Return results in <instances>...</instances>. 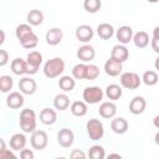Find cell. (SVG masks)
Segmentation results:
<instances>
[{"label": "cell", "mask_w": 159, "mask_h": 159, "mask_svg": "<svg viewBox=\"0 0 159 159\" xmlns=\"http://www.w3.org/2000/svg\"><path fill=\"white\" fill-rule=\"evenodd\" d=\"M154 142H155L157 145H159V132L155 133V135H154Z\"/></svg>", "instance_id": "obj_48"}, {"label": "cell", "mask_w": 159, "mask_h": 159, "mask_svg": "<svg viewBox=\"0 0 159 159\" xmlns=\"http://www.w3.org/2000/svg\"><path fill=\"white\" fill-rule=\"evenodd\" d=\"M98 113L104 119H112L117 114V106L113 103V101L102 102L99 108H98Z\"/></svg>", "instance_id": "obj_14"}, {"label": "cell", "mask_w": 159, "mask_h": 159, "mask_svg": "<svg viewBox=\"0 0 159 159\" xmlns=\"http://www.w3.org/2000/svg\"><path fill=\"white\" fill-rule=\"evenodd\" d=\"M10 68H11V72L16 76H24L27 73V61L26 60H22L21 57H16L11 61V65H10Z\"/></svg>", "instance_id": "obj_20"}, {"label": "cell", "mask_w": 159, "mask_h": 159, "mask_svg": "<svg viewBox=\"0 0 159 159\" xmlns=\"http://www.w3.org/2000/svg\"><path fill=\"white\" fill-rule=\"evenodd\" d=\"M148 2H152V4H155V2H158L159 0H147Z\"/></svg>", "instance_id": "obj_49"}, {"label": "cell", "mask_w": 159, "mask_h": 159, "mask_svg": "<svg viewBox=\"0 0 159 159\" xmlns=\"http://www.w3.org/2000/svg\"><path fill=\"white\" fill-rule=\"evenodd\" d=\"M86 72H87V65L84 62L77 63L72 68V76L75 80H86Z\"/></svg>", "instance_id": "obj_33"}, {"label": "cell", "mask_w": 159, "mask_h": 159, "mask_svg": "<svg viewBox=\"0 0 159 159\" xmlns=\"http://www.w3.org/2000/svg\"><path fill=\"white\" fill-rule=\"evenodd\" d=\"M19 123H20V128L22 129L24 133H32L34 130H36V113L34 109L30 108H25L20 112L19 116Z\"/></svg>", "instance_id": "obj_1"}, {"label": "cell", "mask_w": 159, "mask_h": 159, "mask_svg": "<svg viewBox=\"0 0 159 159\" xmlns=\"http://www.w3.org/2000/svg\"><path fill=\"white\" fill-rule=\"evenodd\" d=\"M75 35H76V39L80 41V42H83V43H87L89 42L92 39H93V35H94V31L93 29L89 26V25H80L77 26L76 31H75Z\"/></svg>", "instance_id": "obj_10"}, {"label": "cell", "mask_w": 159, "mask_h": 159, "mask_svg": "<svg viewBox=\"0 0 159 159\" xmlns=\"http://www.w3.org/2000/svg\"><path fill=\"white\" fill-rule=\"evenodd\" d=\"M104 94L107 96L108 99L111 101H117L122 97L123 94V91H122V87L119 84H116V83H112V84H108L106 87V91H104Z\"/></svg>", "instance_id": "obj_24"}, {"label": "cell", "mask_w": 159, "mask_h": 159, "mask_svg": "<svg viewBox=\"0 0 159 159\" xmlns=\"http://www.w3.org/2000/svg\"><path fill=\"white\" fill-rule=\"evenodd\" d=\"M26 20H27V24H30L31 26H39L43 22V14L37 9H32L27 12Z\"/></svg>", "instance_id": "obj_26"}, {"label": "cell", "mask_w": 159, "mask_h": 159, "mask_svg": "<svg viewBox=\"0 0 159 159\" xmlns=\"http://www.w3.org/2000/svg\"><path fill=\"white\" fill-rule=\"evenodd\" d=\"M108 158H118V159H120V158H122V155H120V154H118V153H112V154H109V155H108Z\"/></svg>", "instance_id": "obj_44"}, {"label": "cell", "mask_w": 159, "mask_h": 159, "mask_svg": "<svg viewBox=\"0 0 159 159\" xmlns=\"http://www.w3.org/2000/svg\"><path fill=\"white\" fill-rule=\"evenodd\" d=\"M26 137L24 133H15L11 138H10V142H9V145L12 150H21L25 148L26 145Z\"/></svg>", "instance_id": "obj_23"}, {"label": "cell", "mask_w": 159, "mask_h": 159, "mask_svg": "<svg viewBox=\"0 0 159 159\" xmlns=\"http://www.w3.org/2000/svg\"><path fill=\"white\" fill-rule=\"evenodd\" d=\"M20 157H21V159H34L35 155H34V152L31 149L24 148L20 150Z\"/></svg>", "instance_id": "obj_39"}, {"label": "cell", "mask_w": 159, "mask_h": 159, "mask_svg": "<svg viewBox=\"0 0 159 159\" xmlns=\"http://www.w3.org/2000/svg\"><path fill=\"white\" fill-rule=\"evenodd\" d=\"M76 86V80L73 76H62L58 80V87L63 91V92H71L73 91Z\"/></svg>", "instance_id": "obj_30"}, {"label": "cell", "mask_w": 159, "mask_h": 159, "mask_svg": "<svg viewBox=\"0 0 159 159\" xmlns=\"http://www.w3.org/2000/svg\"><path fill=\"white\" fill-rule=\"evenodd\" d=\"M154 67H155V70L157 71H159V56L155 58V61H154Z\"/></svg>", "instance_id": "obj_46"}, {"label": "cell", "mask_w": 159, "mask_h": 159, "mask_svg": "<svg viewBox=\"0 0 159 159\" xmlns=\"http://www.w3.org/2000/svg\"><path fill=\"white\" fill-rule=\"evenodd\" d=\"M77 58L81 60L82 62H91L96 57V50L91 45H83L77 50Z\"/></svg>", "instance_id": "obj_16"}, {"label": "cell", "mask_w": 159, "mask_h": 159, "mask_svg": "<svg viewBox=\"0 0 159 159\" xmlns=\"http://www.w3.org/2000/svg\"><path fill=\"white\" fill-rule=\"evenodd\" d=\"M158 81H159V77H158V73L155 72V71H152V70H149V71H145L144 73H143V76H142V82L144 83V84H147V86H155L157 83H158Z\"/></svg>", "instance_id": "obj_31"}, {"label": "cell", "mask_w": 159, "mask_h": 159, "mask_svg": "<svg viewBox=\"0 0 159 159\" xmlns=\"http://www.w3.org/2000/svg\"><path fill=\"white\" fill-rule=\"evenodd\" d=\"M53 107L57 111H66L70 107V97L66 93L56 94L53 98Z\"/></svg>", "instance_id": "obj_25"}, {"label": "cell", "mask_w": 159, "mask_h": 159, "mask_svg": "<svg viewBox=\"0 0 159 159\" xmlns=\"http://www.w3.org/2000/svg\"><path fill=\"white\" fill-rule=\"evenodd\" d=\"M103 96H104V92L101 87L98 86H89V87H86L83 89V93H82V97H83V101L87 103V104H97L99 103L102 99H103Z\"/></svg>", "instance_id": "obj_4"}, {"label": "cell", "mask_w": 159, "mask_h": 159, "mask_svg": "<svg viewBox=\"0 0 159 159\" xmlns=\"http://www.w3.org/2000/svg\"><path fill=\"white\" fill-rule=\"evenodd\" d=\"M19 41H20V45L26 50H32L39 45V37L35 32H31V34L26 35L25 37H22Z\"/></svg>", "instance_id": "obj_29"}, {"label": "cell", "mask_w": 159, "mask_h": 159, "mask_svg": "<svg viewBox=\"0 0 159 159\" xmlns=\"http://www.w3.org/2000/svg\"><path fill=\"white\" fill-rule=\"evenodd\" d=\"M57 120V112L53 108H43L40 112V122L43 123L45 125H52Z\"/></svg>", "instance_id": "obj_18"}, {"label": "cell", "mask_w": 159, "mask_h": 159, "mask_svg": "<svg viewBox=\"0 0 159 159\" xmlns=\"http://www.w3.org/2000/svg\"><path fill=\"white\" fill-rule=\"evenodd\" d=\"M70 111L71 113L75 116V117H83L87 114V103L84 101H75L71 107H70Z\"/></svg>", "instance_id": "obj_27"}, {"label": "cell", "mask_w": 159, "mask_h": 159, "mask_svg": "<svg viewBox=\"0 0 159 159\" xmlns=\"http://www.w3.org/2000/svg\"><path fill=\"white\" fill-rule=\"evenodd\" d=\"M86 130L91 140H99L104 135V125L97 118H91L86 123Z\"/></svg>", "instance_id": "obj_3"}, {"label": "cell", "mask_w": 159, "mask_h": 159, "mask_svg": "<svg viewBox=\"0 0 159 159\" xmlns=\"http://www.w3.org/2000/svg\"><path fill=\"white\" fill-rule=\"evenodd\" d=\"M31 147L36 150H43L48 144V135L45 130H34L30 138Z\"/></svg>", "instance_id": "obj_6"}, {"label": "cell", "mask_w": 159, "mask_h": 159, "mask_svg": "<svg viewBox=\"0 0 159 159\" xmlns=\"http://www.w3.org/2000/svg\"><path fill=\"white\" fill-rule=\"evenodd\" d=\"M57 142L63 148L72 147V144L75 142V134H73V132L70 128H61L57 132Z\"/></svg>", "instance_id": "obj_9"}, {"label": "cell", "mask_w": 159, "mask_h": 159, "mask_svg": "<svg viewBox=\"0 0 159 159\" xmlns=\"http://www.w3.org/2000/svg\"><path fill=\"white\" fill-rule=\"evenodd\" d=\"M147 108V101L142 96H135L129 102V112L134 116L142 114Z\"/></svg>", "instance_id": "obj_12"}, {"label": "cell", "mask_w": 159, "mask_h": 159, "mask_svg": "<svg viewBox=\"0 0 159 159\" xmlns=\"http://www.w3.org/2000/svg\"><path fill=\"white\" fill-rule=\"evenodd\" d=\"M26 61H27V73L26 75H30V76L35 75V73H37V71L42 63V55L39 51H31L27 55Z\"/></svg>", "instance_id": "obj_7"}, {"label": "cell", "mask_w": 159, "mask_h": 159, "mask_svg": "<svg viewBox=\"0 0 159 159\" xmlns=\"http://www.w3.org/2000/svg\"><path fill=\"white\" fill-rule=\"evenodd\" d=\"M88 157L91 159H104L106 158V152H104V148L102 145H92L88 150Z\"/></svg>", "instance_id": "obj_35"}, {"label": "cell", "mask_w": 159, "mask_h": 159, "mask_svg": "<svg viewBox=\"0 0 159 159\" xmlns=\"http://www.w3.org/2000/svg\"><path fill=\"white\" fill-rule=\"evenodd\" d=\"M62 37H63L62 30H60L58 27H52V29H50V30L46 32L45 40H46V42H47L50 46H56V45L61 43Z\"/></svg>", "instance_id": "obj_19"}, {"label": "cell", "mask_w": 159, "mask_h": 159, "mask_svg": "<svg viewBox=\"0 0 159 159\" xmlns=\"http://www.w3.org/2000/svg\"><path fill=\"white\" fill-rule=\"evenodd\" d=\"M0 34H1V40H0V45H2V43L5 42V32H4V30H1V31H0Z\"/></svg>", "instance_id": "obj_45"}, {"label": "cell", "mask_w": 159, "mask_h": 159, "mask_svg": "<svg viewBox=\"0 0 159 159\" xmlns=\"http://www.w3.org/2000/svg\"><path fill=\"white\" fill-rule=\"evenodd\" d=\"M119 82L120 86L127 89H137L142 83V78L135 72H123L120 73Z\"/></svg>", "instance_id": "obj_5"}, {"label": "cell", "mask_w": 159, "mask_h": 159, "mask_svg": "<svg viewBox=\"0 0 159 159\" xmlns=\"http://www.w3.org/2000/svg\"><path fill=\"white\" fill-rule=\"evenodd\" d=\"M153 36H159V26H155L153 30Z\"/></svg>", "instance_id": "obj_47"}, {"label": "cell", "mask_w": 159, "mask_h": 159, "mask_svg": "<svg viewBox=\"0 0 159 159\" xmlns=\"http://www.w3.org/2000/svg\"><path fill=\"white\" fill-rule=\"evenodd\" d=\"M83 7L89 14H96L102 7V0H83Z\"/></svg>", "instance_id": "obj_32"}, {"label": "cell", "mask_w": 159, "mask_h": 159, "mask_svg": "<svg viewBox=\"0 0 159 159\" xmlns=\"http://www.w3.org/2000/svg\"><path fill=\"white\" fill-rule=\"evenodd\" d=\"M12 87H14V80H12V77H10L7 75L0 76V91L2 93L10 92V89H12Z\"/></svg>", "instance_id": "obj_34"}, {"label": "cell", "mask_w": 159, "mask_h": 159, "mask_svg": "<svg viewBox=\"0 0 159 159\" xmlns=\"http://www.w3.org/2000/svg\"><path fill=\"white\" fill-rule=\"evenodd\" d=\"M70 158H72V159H84L86 158V154L81 150V149H75V150H72L71 152V154H70Z\"/></svg>", "instance_id": "obj_40"}, {"label": "cell", "mask_w": 159, "mask_h": 159, "mask_svg": "<svg viewBox=\"0 0 159 159\" xmlns=\"http://www.w3.org/2000/svg\"><path fill=\"white\" fill-rule=\"evenodd\" d=\"M133 43L138 48H145L149 45V35L145 31H138L133 35Z\"/></svg>", "instance_id": "obj_28"}, {"label": "cell", "mask_w": 159, "mask_h": 159, "mask_svg": "<svg viewBox=\"0 0 159 159\" xmlns=\"http://www.w3.org/2000/svg\"><path fill=\"white\" fill-rule=\"evenodd\" d=\"M25 103V98H24V93L21 92H10L6 97V106L11 109H19L24 106Z\"/></svg>", "instance_id": "obj_15"}, {"label": "cell", "mask_w": 159, "mask_h": 159, "mask_svg": "<svg viewBox=\"0 0 159 159\" xmlns=\"http://www.w3.org/2000/svg\"><path fill=\"white\" fill-rule=\"evenodd\" d=\"M111 57L116 61H119V62H125L129 57V50L125 47V45H122V43H118V45H114L112 51H111Z\"/></svg>", "instance_id": "obj_17"}, {"label": "cell", "mask_w": 159, "mask_h": 159, "mask_svg": "<svg viewBox=\"0 0 159 159\" xmlns=\"http://www.w3.org/2000/svg\"><path fill=\"white\" fill-rule=\"evenodd\" d=\"M9 62V53L6 50L1 48L0 50V67H4Z\"/></svg>", "instance_id": "obj_38"}, {"label": "cell", "mask_w": 159, "mask_h": 159, "mask_svg": "<svg viewBox=\"0 0 159 159\" xmlns=\"http://www.w3.org/2000/svg\"><path fill=\"white\" fill-rule=\"evenodd\" d=\"M12 150V149H11ZM11 150H9V149H5V150H2V152H0V159H5V158H16V155L11 152Z\"/></svg>", "instance_id": "obj_42"}, {"label": "cell", "mask_w": 159, "mask_h": 159, "mask_svg": "<svg viewBox=\"0 0 159 159\" xmlns=\"http://www.w3.org/2000/svg\"><path fill=\"white\" fill-rule=\"evenodd\" d=\"M150 45H152L153 51L159 55V36H153L150 40Z\"/></svg>", "instance_id": "obj_41"}, {"label": "cell", "mask_w": 159, "mask_h": 159, "mask_svg": "<svg viewBox=\"0 0 159 159\" xmlns=\"http://www.w3.org/2000/svg\"><path fill=\"white\" fill-rule=\"evenodd\" d=\"M128 128H129V124H128L127 119L123 117H114L111 122V129L116 134H124V133H127Z\"/></svg>", "instance_id": "obj_21"}, {"label": "cell", "mask_w": 159, "mask_h": 159, "mask_svg": "<svg viewBox=\"0 0 159 159\" xmlns=\"http://www.w3.org/2000/svg\"><path fill=\"white\" fill-rule=\"evenodd\" d=\"M101 71H99V67L97 65H93V63H89L87 65V72H86V80L87 81H93L96 78H98Z\"/></svg>", "instance_id": "obj_37"}, {"label": "cell", "mask_w": 159, "mask_h": 159, "mask_svg": "<svg viewBox=\"0 0 159 159\" xmlns=\"http://www.w3.org/2000/svg\"><path fill=\"white\" fill-rule=\"evenodd\" d=\"M133 35H134L133 29L128 25H123L116 30V39L122 45H127L130 41H133Z\"/></svg>", "instance_id": "obj_11"}, {"label": "cell", "mask_w": 159, "mask_h": 159, "mask_svg": "<svg viewBox=\"0 0 159 159\" xmlns=\"http://www.w3.org/2000/svg\"><path fill=\"white\" fill-rule=\"evenodd\" d=\"M123 71V63L109 57L104 63V72L111 77H117Z\"/></svg>", "instance_id": "obj_13"}, {"label": "cell", "mask_w": 159, "mask_h": 159, "mask_svg": "<svg viewBox=\"0 0 159 159\" xmlns=\"http://www.w3.org/2000/svg\"><path fill=\"white\" fill-rule=\"evenodd\" d=\"M97 35L102 39V40H109L116 35V30L114 27L108 24V22H102L97 26Z\"/></svg>", "instance_id": "obj_22"}, {"label": "cell", "mask_w": 159, "mask_h": 159, "mask_svg": "<svg viewBox=\"0 0 159 159\" xmlns=\"http://www.w3.org/2000/svg\"><path fill=\"white\" fill-rule=\"evenodd\" d=\"M65 71V61L61 57H53L45 62L43 65V73L47 78H56L60 77Z\"/></svg>", "instance_id": "obj_2"}, {"label": "cell", "mask_w": 159, "mask_h": 159, "mask_svg": "<svg viewBox=\"0 0 159 159\" xmlns=\"http://www.w3.org/2000/svg\"><path fill=\"white\" fill-rule=\"evenodd\" d=\"M153 125H154L157 129H159V114H157V116L154 117V119H153Z\"/></svg>", "instance_id": "obj_43"}, {"label": "cell", "mask_w": 159, "mask_h": 159, "mask_svg": "<svg viewBox=\"0 0 159 159\" xmlns=\"http://www.w3.org/2000/svg\"><path fill=\"white\" fill-rule=\"evenodd\" d=\"M31 32H34V31H32V27L30 24H20L15 29V35H16L17 40H21L22 37H25L26 35H29Z\"/></svg>", "instance_id": "obj_36"}, {"label": "cell", "mask_w": 159, "mask_h": 159, "mask_svg": "<svg viewBox=\"0 0 159 159\" xmlns=\"http://www.w3.org/2000/svg\"><path fill=\"white\" fill-rule=\"evenodd\" d=\"M19 89L24 94H34L37 89V83L31 76H25L19 81Z\"/></svg>", "instance_id": "obj_8"}]
</instances>
